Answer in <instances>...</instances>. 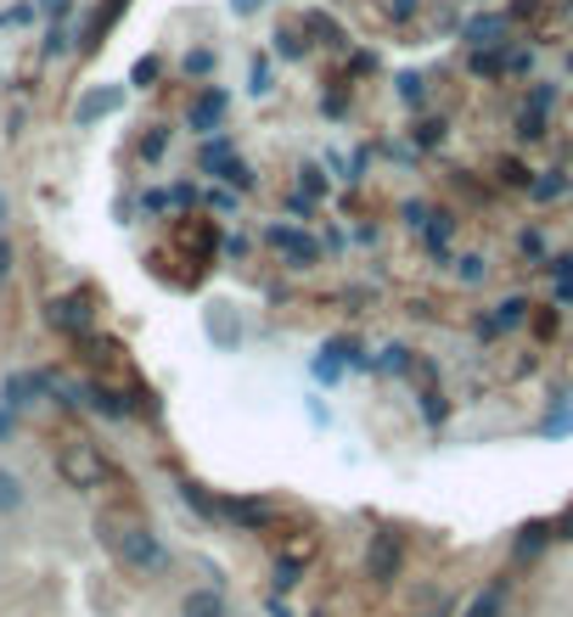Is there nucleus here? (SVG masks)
I'll return each mask as SVG.
<instances>
[{"instance_id": "obj_13", "label": "nucleus", "mask_w": 573, "mask_h": 617, "mask_svg": "<svg viewBox=\"0 0 573 617\" xmlns=\"http://www.w3.org/2000/svg\"><path fill=\"white\" fill-rule=\"evenodd\" d=\"M163 152H170V130H152V135L141 141V157H146V163H157Z\"/></svg>"}, {"instance_id": "obj_6", "label": "nucleus", "mask_w": 573, "mask_h": 617, "mask_svg": "<svg viewBox=\"0 0 573 617\" xmlns=\"http://www.w3.org/2000/svg\"><path fill=\"white\" fill-rule=\"evenodd\" d=\"M113 107H124V91H119V84H108V91H91L85 102L73 107V124H96V119H108Z\"/></svg>"}, {"instance_id": "obj_4", "label": "nucleus", "mask_w": 573, "mask_h": 617, "mask_svg": "<svg viewBox=\"0 0 573 617\" xmlns=\"http://www.w3.org/2000/svg\"><path fill=\"white\" fill-rule=\"evenodd\" d=\"M57 382L45 377V371H18V377H7V382H0V404H7V410H29L34 399H45Z\"/></svg>"}, {"instance_id": "obj_22", "label": "nucleus", "mask_w": 573, "mask_h": 617, "mask_svg": "<svg viewBox=\"0 0 573 617\" xmlns=\"http://www.w3.org/2000/svg\"><path fill=\"white\" fill-rule=\"evenodd\" d=\"M12 225V203H7V192H0V230Z\"/></svg>"}, {"instance_id": "obj_8", "label": "nucleus", "mask_w": 573, "mask_h": 617, "mask_svg": "<svg viewBox=\"0 0 573 617\" xmlns=\"http://www.w3.org/2000/svg\"><path fill=\"white\" fill-rule=\"evenodd\" d=\"M214 68H219V51H214V45H192V51L181 56V73H186V79H208Z\"/></svg>"}, {"instance_id": "obj_9", "label": "nucleus", "mask_w": 573, "mask_h": 617, "mask_svg": "<svg viewBox=\"0 0 573 617\" xmlns=\"http://www.w3.org/2000/svg\"><path fill=\"white\" fill-rule=\"evenodd\" d=\"M248 91H254V96H270V91H276V62H270V56H254V62H248Z\"/></svg>"}, {"instance_id": "obj_15", "label": "nucleus", "mask_w": 573, "mask_h": 617, "mask_svg": "<svg viewBox=\"0 0 573 617\" xmlns=\"http://www.w3.org/2000/svg\"><path fill=\"white\" fill-rule=\"evenodd\" d=\"M157 68H163V56H141V62L130 68V84H152V79H157Z\"/></svg>"}, {"instance_id": "obj_14", "label": "nucleus", "mask_w": 573, "mask_h": 617, "mask_svg": "<svg viewBox=\"0 0 573 617\" xmlns=\"http://www.w3.org/2000/svg\"><path fill=\"white\" fill-rule=\"evenodd\" d=\"M399 96H405V107H422V79L417 73H399Z\"/></svg>"}, {"instance_id": "obj_16", "label": "nucleus", "mask_w": 573, "mask_h": 617, "mask_svg": "<svg viewBox=\"0 0 573 617\" xmlns=\"http://www.w3.org/2000/svg\"><path fill=\"white\" fill-rule=\"evenodd\" d=\"M34 7L51 18V23H68V12H73V0H34Z\"/></svg>"}, {"instance_id": "obj_21", "label": "nucleus", "mask_w": 573, "mask_h": 617, "mask_svg": "<svg viewBox=\"0 0 573 617\" xmlns=\"http://www.w3.org/2000/svg\"><path fill=\"white\" fill-rule=\"evenodd\" d=\"M208 208H219V214H231V208H236V192H208Z\"/></svg>"}, {"instance_id": "obj_12", "label": "nucleus", "mask_w": 573, "mask_h": 617, "mask_svg": "<svg viewBox=\"0 0 573 617\" xmlns=\"http://www.w3.org/2000/svg\"><path fill=\"white\" fill-rule=\"evenodd\" d=\"M12 270H18V247H12V236L0 230V287L12 281Z\"/></svg>"}, {"instance_id": "obj_17", "label": "nucleus", "mask_w": 573, "mask_h": 617, "mask_svg": "<svg viewBox=\"0 0 573 617\" xmlns=\"http://www.w3.org/2000/svg\"><path fill=\"white\" fill-rule=\"evenodd\" d=\"M417 141H422V146H433V141H444V119H439V124H433V119H428V124H422V130H417Z\"/></svg>"}, {"instance_id": "obj_1", "label": "nucleus", "mask_w": 573, "mask_h": 617, "mask_svg": "<svg viewBox=\"0 0 573 617\" xmlns=\"http://www.w3.org/2000/svg\"><path fill=\"white\" fill-rule=\"evenodd\" d=\"M108 545H113V556H119L130 573H141V578H163V573L175 567L170 545H163L146 522H113V527H108Z\"/></svg>"}, {"instance_id": "obj_10", "label": "nucleus", "mask_w": 573, "mask_h": 617, "mask_svg": "<svg viewBox=\"0 0 573 617\" xmlns=\"http://www.w3.org/2000/svg\"><path fill=\"white\" fill-rule=\"evenodd\" d=\"M68 45H73L68 23H51V29H45V45H40V56H68Z\"/></svg>"}, {"instance_id": "obj_19", "label": "nucleus", "mask_w": 573, "mask_h": 617, "mask_svg": "<svg viewBox=\"0 0 573 617\" xmlns=\"http://www.w3.org/2000/svg\"><path fill=\"white\" fill-rule=\"evenodd\" d=\"M12 432H18V410H7V404H0V444H7Z\"/></svg>"}, {"instance_id": "obj_7", "label": "nucleus", "mask_w": 573, "mask_h": 617, "mask_svg": "<svg viewBox=\"0 0 573 617\" xmlns=\"http://www.w3.org/2000/svg\"><path fill=\"white\" fill-rule=\"evenodd\" d=\"M23 505H29V483L12 466H0V516H18Z\"/></svg>"}, {"instance_id": "obj_5", "label": "nucleus", "mask_w": 573, "mask_h": 617, "mask_svg": "<svg viewBox=\"0 0 573 617\" xmlns=\"http://www.w3.org/2000/svg\"><path fill=\"white\" fill-rule=\"evenodd\" d=\"M461 34H467V45H472V51H501V45H507V18H501V12L472 18Z\"/></svg>"}, {"instance_id": "obj_20", "label": "nucleus", "mask_w": 573, "mask_h": 617, "mask_svg": "<svg viewBox=\"0 0 573 617\" xmlns=\"http://www.w3.org/2000/svg\"><path fill=\"white\" fill-rule=\"evenodd\" d=\"M556 192H562V181H556V174H545V181H540V186H534V197H540V203H551V197H556Z\"/></svg>"}, {"instance_id": "obj_11", "label": "nucleus", "mask_w": 573, "mask_h": 617, "mask_svg": "<svg viewBox=\"0 0 573 617\" xmlns=\"http://www.w3.org/2000/svg\"><path fill=\"white\" fill-rule=\"evenodd\" d=\"M34 0H18V7H7V12H0V29H18V23H34Z\"/></svg>"}, {"instance_id": "obj_18", "label": "nucleus", "mask_w": 573, "mask_h": 617, "mask_svg": "<svg viewBox=\"0 0 573 617\" xmlns=\"http://www.w3.org/2000/svg\"><path fill=\"white\" fill-rule=\"evenodd\" d=\"M417 7H422V0H393V23H411Z\"/></svg>"}, {"instance_id": "obj_2", "label": "nucleus", "mask_w": 573, "mask_h": 617, "mask_svg": "<svg viewBox=\"0 0 573 617\" xmlns=\"http://www.w3.org/2000/svg\"><path fill=\"white\" fill-rule=\"evenodd\" d=\"M175 617H236V606L219 584H192V589H181Z\"/></svg>"}, {"instance_id": "obj_3", "label": "nucleus", "mask_w": 573, "mask_h": 617, "mask_svg": "<svg viewBox=\"0 0 573 617\" xmlns=\"http://www.w3.org/2000/svg\"><path fill=\"white\" fill-rule=\"evenodd\" d=\"M225 113H231V96L219 91V84H203V91L192 96V113H186V124H192V130L208 141V135L225 124Z\"/></svg>"}]
</instances>
